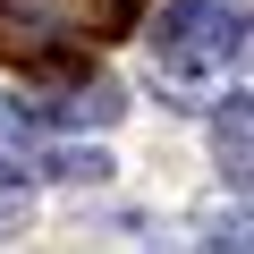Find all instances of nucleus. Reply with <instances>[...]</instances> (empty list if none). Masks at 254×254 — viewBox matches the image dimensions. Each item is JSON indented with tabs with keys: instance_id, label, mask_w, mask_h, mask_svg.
<instances>
[{
	"instance_id": "obj_1",
	"label": "nucleus",
	"mask_w": 254,
	"mask_h": 254,
	"mask_svg": "<svg viewBox=\"0 0 254 254\" xmlns=\"http://www.w3.org/2000/svg\"><path fill=\"white\" fill-rule=\"evenodd\" d=\"M144 51H153V85L178 110H203L220 85L246 76V60H254V9L246 0H161L153 26H144Z\"/></svg>"
},
{
	"instance_id": "obj_5",
	"label": "nucleus",
	"mask_w": 254,
	"mask_h": 254,
	"mask_svg": "<svg viewBox=\"0 0 254 254\" xmlns=\"http://www.w3.org/2000/svg\"><path fill=\"white\" fill-rule=\"evenodd\" d=\"M26 220H34V170L17 153H0V237H17Z\"/></svg>"
},
{
	"instance_id": "obj_3",
	"label": "nucleus",
	"mask_w": 254,
	"mask_h": 254,
	"mask_svg": "<svg viewBox=\"0 0 254 254\" xmlns=\"http://www.w3.org/2000/svg\"><path fill=\"white\" fill-rule=\"evenodd\" d=\"M0 153H17V161H26L34 178H51V187H102V178H110V153H102V144L51 136L43 110L17 102V93H0Z\"/></svg>"
},
{
	"instance_id": "obj_4",
	"label": "nucleus",
	"mask_w": 254,
	"mask_h": 254,
	"mask_svg": "<svg viewBox=\"0 0 254 254\" xmlns=\"http://www.w3.org/2000/svg\"><path fill=\"white\" fill-rule=\"evenodd\" d=\"M212 161H220L229 187L254 195V93H229V102L212 110Z\"/></svg>"
},
{
	"instance_id": "obj_2",
	"label": "nucleus",
	"mask_w": 254,
	"mask_h": 254,
	"mask_svg": "<svg viewBox=\"0 0 254 254\" xmlns=\"http://www.w3.org/2000/svg\"><path fill=\"white\" fill-rule=\"evenodd\" d=\"M119 26H127V0H0V60L51 76V68H76Z\"/></svg>"
}]
</instances>
